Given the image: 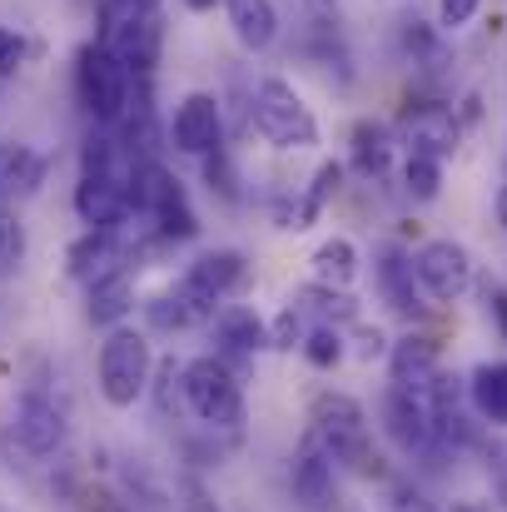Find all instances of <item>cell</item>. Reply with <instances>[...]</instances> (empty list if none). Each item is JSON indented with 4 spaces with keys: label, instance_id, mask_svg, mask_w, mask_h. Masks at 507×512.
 <instances>
[{
    "label": "cell",
    "instance_id": "277c9868",
    "mask_svg": "<svg viewBox=\"0 0 507 512\" xmlns=\"http://www.w3.org/2000/svg\"><path fill=\"white\" fill-rule=\"evenodd\" d=\"M130 209L150 214V224H155V234L165 244H184V239L199 234V214H194L179 174L169 170L165 160H140L135 189H130Z\"/></svg>",
    "mask_w": 507,
    "mask_h": 512
},
{
    "label": "cell",
    "instance_id": "e575fe53",
    "mask_svg": "<svg viewBox=\"0 0 507 512\" xmlns=\"http://www.w3.org/2000/svg\"><path fill=\"white\" fill-rule=\"evenodd\" d=\"M383 353H388V339L363 324V329H358V358H383Z\"/></svg>",
    "mask_w": 507,
    "mask_h": 512
},
{
    "label": "cell",
    "instance_id": "6da1fadb",
    "mask_svg": "<svg viewBox=\"0 0 507 512\" xmlns=\"http://www.w3.org/2000/svg\"><path fill=\"white\" fill-rule=\"evenodd\" d=\"M249 130L274 145V150H314L319 145V120L304 105V95L284 75H264L249 95Z\"/></svg>",
    "mask_w": 507,
    "mask_h": 512
},
{
    "label": "cell",
    "instance_id": "ab89813d",
    "mask_svg": "<svg viewBox=\"0 0 507 512\" xmlns=\"http://www.w3.org/2000/svg\"><path fill=\"white\" fill-rule=\"evenodd\" d=\"M498 493H503V503H507V463L498 468Z\"/></svg>",
    "mask_w": 507,
    "mask_h": 512
},
{
    "label": "cell",
    "instance_id": "4316f807",
    "mask_svg": "<svg viewBox=\"0 0 507 512\" xmlns=\"http://www.w3.org/2000/svg\"><path fill=\"white\" fill-rule=\"evenodd\" d=\"M20 264H25V224L10 204H0V279L20 274Z\"/></svg>",
    "mask_w": 507,
    "mask_h": 512
},
{
    "label": "cell",
    "instance_id": "7c38bea8",
    "mask_svg": "<svg viewBox=\"0 0 507 512\" xmlns=\"http://www.w3.org/2000/svg\"><path fill=\"white\" fill-rule=\"evenodd\" d=\"M289 483H294V498L309 512H324L334 503V453L329 443L309 428L299 453H294V468H289Z\"/></svg>",
    "mask_w": 507,
    "mask_h": 512
},
{
    "label": "cell",
    "instance_id": "603a6c76",
    "mask_svg": "<svg viewBox=\"0 0 507 512\" xmlns=\"http://www.w3.org/2000/svg\"><path fill=\"white\" fill-rule=\"evenodd\" d=\"M348 165L363 179H383L393 165V130L378 125V120H358L353 135H348Z\"/></svg>",
    "mask_w": 507,
    "mask_h": 512
},
{
    "label": "cell",
    "instance_id": "83f0119b",
    "mask_svg": "<svg viewBox=\"0 0 507 512\" xmlns=\"http://www.w3.org/2000/svg\"><path fill=\"white\" fill-rule=\"evenodd\" d=\"M204 160V184H209V194H219L224 204H239L244 194H239V170H234V160H229V150L219 145V150H209V155H199Z\"/></svg>",
    "mask_w": 507,
    "mask_h": 512
},
{
    "label": "cell",
    "instance_id": "4dcf8cb0",
    "mask_svg": "<svg viewBox=\"0 0 507 512\" xmlns=\"http://www.w3.org/2000/svg\"><path fill=\"white\" fill-rule=\"evenodd\" d=\"M304 299H309L319 314H329V319H353V314H358V304H353L348 289H324V284H314Z\"/></svg>",
    "mask_w": 507,
    "mask_h": 512
},
{
    "label": "cell",
    "instance_id": "8992f818",
    "mask_svg": "<svg viewBox=\"0 0 507 512\" xmlns=\"http://www.w3.org/2000/svg\"><path fill=\"white\" fill-rule=\"evenodd\" d=\"M150 373H155V353L140 329H115L100 343V393L110 408H135L150 388Z\"/></svg>",
    "mask_w": 507,
    "mask_h": 512
},
{
    "label": "cell",
    "instance_id": "e0dca14e",
    "mask_svg": "<svg viewBox=\"0 0 507 512\" xmlns=\"http://www.w3.org/2000/svg\"><path fill=\"white\" fill-rule=\"evenodd\" d=\"M115 269H130V249L120 244L115 229H85L75 244H70V274L90 289L95 279L115 274Z\"/></svg>",
    "mask_w": 507,
    "mask_h": 512
},
{
    "label": "cell",
    "instance_id": "d6986e66",
    "mask_svg": "<svg viewBox=\"0 0 507 512\" xmlns=\"http://www.w3.org/2000/svg\"><path fill=\"white\" fill-rule=\"evenodd\" d=\"M244 274H249V269H244V254H239V249H204V254L189 264L184 279H189L199 294H209V299L224 304V299L244 284Z\"/></svg>",
    "mask_w": 507,
    "mask_h": 512
},
{
    "label": "cell",
    "instance_id": "f1b7e54d",
    "mask_svg": "<svg viewBox=\"0 0 507 512\" xmlns=\"http://www.w3.org/2000/svg\"><path fill=\"white\" fill-rule=\"evenodd\" d=\"M403 189H408L413 199H438V189H443V160L408 155V165H403Z\"/></svg>",
    "mask_w": 507,
    "mask_h": 512
},
{
    "label": "cell",
    "instance_id": "2e32d148",
    "mask_svg": "<svg viewBox=\"0 0 507 512\" xmlns=\"http://www.w3.org/2000/svg\"><path fill=\"white\" fill-rule=\"evenodd\" d=\"M75 214L85 229H115L130 214V184L110 174H80L75 184Z\"/></svg>",
    "mask_w": 507,
    "mask_h": 512
},
{
    "label": "cell",
    "instance_id": "7a4b0ae2",
    "mask_svg": "<svg viewBox=\"0 0 507 512\" xmlns=\"http://www.w3.org/2000/svg\"><path fill=\"white\" fill-rule=\"evenodd\" d=\"M135 80L140 75H130L105 40H95V45H85L75 55V95H80L85 115L95 125H105V130H115L125 120V105L135 95Z\"/></svg>",
    "mask_w": 507,
    "mask_h": 512
},
{
    "label": "cell",
    "instance_id": "60d3db41",
    "mask_svg": "<svg viewBox=\"0 0 507 512\" xmlns=\"http://www.w3.org/2000/svg\"><path fill=\"white\" fill-rule=\"evenodd\" d=\"M453 512H483V508H478V503H458Z\"/></svg>",
    "mask_w": 507,
    "mask_h": 512
},
{
    "label": "cell",
    "instance_id": "8d00e7d4",
    "mask_svg": "<svg viewBox=\"0 0 507 512\" xmlns=\"http://www.w3.org/2000/svg\"><path fill=\"white\" fill-rule=\"evenodd\" d=\"M219 0H184V10H194V15H209Z\"/></svg>",
    "mask_w": 507,
    "mask_h": 512
},
{
    "label": "cell",
    "instance_id": "4fadbf2b",
    "mask_svg": "<svg viewBox=\"0 0 507 512\" xmlns=\"http://www.w3.org/2000/svg\"><path fill=\"white\" fill-rule=\"evenodd\" d=\"M383 428H388V438L403 453H433L438 448V428H433L428 403L413 398V393H403V388H388V398H383Z\"/></svg>",
    "mask_w": 507,
    "mask_h": 512
},
{
    "label": "cell",
    "instance_id": "9c48e42d",
    "mask_svg": "<svg viewBox=\"0 0 507 512\" xmlns=\"http://www.w3.org/2000/svg\"><path fill=\"white\" fill-rule=\"evenodd\" d=\"M169 140L179 155H209L224 145V105L219 95L209 90H189L179 105H174V120H169Z\"/></svg>",
    "mask_w": 507,
    "mask_h": 512
},
{
    "label": "cell",
    "instance_id": "ffe728a7",
    "mask_svg": "<svg viewBox=\"0 0 507 512\" xmlns=\"http://www.w3.org/2000/svg\"><path fill=\"white\" fill-rule=\"evenodd\" d=\"M224 5V15H229V30H234V40L244 45V50H269L274 40H279V10H274V0H219Z\"/></svg>",
    "mask_w": 507,
    "mask_h": 512
},
{
    "label": "cell",
    "instance_id": "44dd1931",
    "mask_svg": "<svg viewBox=\"0 0 507 512\" xmlns=\"http://www.w3.org/2000/svg\"><path fill=\"white\" fill-rule=\"evenodd\" d=\"M135 309V274L130 269H115L105 279H95L85 289V319L90 324H105V329H120V319Z\"/></svg>",
    "mask_w": 507,
    "mask_h": 512
},
{
    "label": "cell",
    "instance_id": "8fae6325",
    "mask_svg": "<svg viewBox=\"0 0 507 512\" xmlns=\"http://www.w3.org/2000/svg\"><path fill=\"white\" fill-rule=\"evenodd\" d=\"M65 433H70L65 408L45 388H25L20 403H15V438H20V448L35 453V458H50V453H60Z\"/></svg>",
    "mask_w": 507,
    "mask_h": 512
},
{
    "label": "cell",
    "instance_id": "52a82bcc",
    "mask_svg": "<svg viewBox=\"0 0 507 512\" xmlns=\"http://www.w3.org/2000/svg\"><path fill=\"white\" fill-rule=\"evenodd\" d=\"M398 135L408 145V155H428V160H448L463 145V120L453 105L443 100H413L398 120Z\"/></svg>",
    "mask_w": 507,
    "mask_h": 512
},
{
    "label": "cell",
    "instance_id": "cb8c5ba5",
    "mask_svg": "<svg viewBox=\"0 0 507 512\" xmlns=\"http://www.w3.org/2000/svg\"><path fill=\"white\" fill-rule=\"evenodd\" d=\"M309 264H314V284H324V289H353V279H358V249L343 234L324 239Z\"/></svg>",
    "mask_w": 507,
    "mask_h": 512
},
{
    "label": "cell",
    "instance_id": "5bb4252c",
    "mask_svg": "<svg viewBox=\"0 0 507 512\" xmlns=\"http://www.w3.org/2000/svg\"><path fill=\"white\" fill-rule=\"evenodd\" d=\"M214 343H219V358L229 368H244V363H254L259 348H269V324L254 309L229 304V309L214 314Z\"/></svg>",
    "mask_w": 507,
    "mask_h": 512
},
{
    "label": "cell",
    "instance_id": "f35d334b",
    "mask_svg": "<svg viewBox=\"0 0 507 512\" xmlns=\"http://www.w3.org/2000/svg\"><path fill=\"white\" fill-rule=\"evenodd\" d=\"M498 324H503V339H507V299H498Z\"/></svg>",
    "mask_w": 507,
    "mask_h": 512
},
{
    "label": "cell",
    "instance_id": "d6a6232c",
    "mask_svg": "<svg viewBox=\"0 0 507 512\" xmlns=\"http://www.w3.org/2000/svg\"><path fill=\"white\" fill-rule=\"evenodd\" d=\"M478 10L483 0H438V30H463Z\"/></svg>",
    "mask_w": 507,
    "mask_h": 512
},
{
    "label": "cell",
    "instance_id": "f546056e",
    "mask_svg": "<svg viewBox=\"0 0 507 512\" xmlns=\"http://www.w3.org/2000/svg\"><path fill=\"white\" fill-rule=\"evenodd\" d=\"M299 348H304V358H309L314 368H334L338 358H343V334H338V329H314Z\"/></svg>",
    "mask_w": 507,
    "mask_h": 512
},
{
    "label": "cell",
    "instance_id": "ac0fdd59",
    "mask_svg": "<svg viewBox=\"0 0 507 512\" xmlns=\"http://www.w3.org/2000/svg\"><path fill=\"white\" fill-rule=\"evenodd\" d=\"M50 160L20 140H0V204H15V199H30L40 184H45Z\"/></svg>",
    "mask_w": 507,
    "mask_h": 512
},
{
    "label": "cell",
    "instance_id": "1f68e13d",
    "mask_svg": "<svg viewBox=\"0 0 507 512\" xmlns=\"http://www.w3.org/2000/svg\"><path fill=\"white\" fill-rule=\"evenodd\" d=\"M299 343H304V314H299V304H289L269 324V348H299Z\"/></svg>",
    "mask_w": 507,
    "mask_h": 512
},
{
    "label": "cell",
    "instance_id": "d590c367",
    "mask_svg": "<svg viewBox=\"0 0 507 512\" xmlns=\"http://www.w3.org/2000/svg\"><path fill=\"white\" fill-rule=\"evenodd\" d=\"M184 512H219L214 503H209V493H204L194 478H184Z\"/></svg>",
    "mask_w": 507,
    "mask_h": 512
},
{
    "label": "cell",
    "instance_id": "9a60e30c",
    "mask_svg": "<svg viewBox=\"0 0 507 512\" xmlns=\"http://www.w3.org/2000/svg\"><path fill=\"white\" fill-rule=\"evenodd\" d=\"M388 378H393V388H403V393H413V398L428 403L433 383L443 378L433 339H413V334H408V339L393 343V348H388Z\"/></svg>",
    "mask_w": 507,
    "mask_h": 512
},
{
    "label": "cell",
    "instance_id": "484cf974",
    "mask_svg": "<svg viewBox=\"0 0 507 512\" xmlns=\"http://www.w3.org/2000/svg\"><path fill=\"white\" fill-rule=\"evenodd\" d=\"M338 184H343V165H338V160H324V165L314 170V179H309V189L299 194V204H294V229H314V224H319V214L329 209Z\"/></svg>",
    "mask_w": 507,
    "mask_h": 512
},
{
    "label": "cell",
    "instance_id": "3957f363",
    "mask_svg": "<svg viewBox=\"0 0 507 512\" xmlns=\"http://www.w3.org/2000/svg\"><path fill=\"white\" fill-rule=\"evenodd\" d=\"M179 398L214 433H234L244 423V393H239V378L224 358H189L179 368Z\"/></svg>",
    "mask_w": 507,
    "mask_h": 512
},
{
    "label": "cell",
    "instance_id": "d4e9b609",
    "mask_svg": "<svg viewBox=\"0 0 507 512\" xmlns=\"http://www.w3.org/2000/svg\"><path fill=\"white\" fill-rule=\"evenodd\" d=\"M468 393H473L478 418L493 423V428H503L507 423V363H478Z\"/></svg>",
    "mask_w": 507,
    "mask_h": 512
},
{
    "label": "cell",
    "instance_id": "5b68a950",
    "mask_svg": "<svg viewBox=\"0 0 507 512\" xmlns=\"http://www.w3.org/2000/svg\"><path fill=\"white\" fill-rule=\"evenodd\" d=\"M309 423H314V433L329 443L334 463H348V468H358V473H378V458H373V448H368V413H363L358 398H348V393H338V388H324V393L309 403Z\"/></svg>",
    "mask_w": 507,
    "mask_h": 512
},
{
    "label": "cell",
    "instance_id": "30bf717a",
    "mask_svg": "<svg viewBox=\"0 0 507 512\" xmlns=\"http://www.w3.org/2000/svg\"><path fill=\"white\" fill-rule=\"evenodd\" d=\"M100 40L120 55V65L130 75H155L160 50H165V20H160V10H135V15L115 20Z\"/></svg>",
    "mask_w": 507,
    "mask_h": 512
},
{
    "label": "cell",
    "instance_id": "836d02e7",
    "mask_svg": "<svg viewBox=\"0 0 507 512\" xmlns=\"http://www.w3.org/2000/svg\"><path fill=\"white\" fill-rule=\"evenodd\" d=\"M20 60H25V35L10 30V25H0V75H15Z\"/></svg>",
    "mask_w": 507,
    "mask_h": 512
},
{
    "label": "cell",
    "instance_id": "b9f144b4",
    "mask_svg": "<svg viewBox=\"0 0 507 512\" xmlns=\"http://www.w3.org/2000/svg\"><path fill=\"white\" fill-rule=\"evenodd\" d=\"M100 512H125V508H120V503H105V508H100Z\"/></svg>",
    "mask_w": 507,
    "mask_h": 512
},
{
    "label": "cell",
    "instance_id": "ba28073f",
    "mask_svg": "<svg viewBox=\"0 0 507 512\" xmlns=\"http://www.w3.org/2000/svg\"><path fill=\"white\" fill-rule=\"evenodd\" d=\"M413 274H418V284H423L433 299L453 304V299H463V294L473 289L478 264H473V254H468L458 239H428V244L413 254Z\"/></svg>",
    "mask_w": 507,
    "mask_h": 512
},
{
    "label": "cell",
    "instance_id": "7402d4cb",
    "mask_svg": "<svg viewBox=\"0 0 507 512\" xmlns=\"http://www.w3.org/2000/svg\"><path fill=\"white\" fill-rule=\"evenodd\" d=\"M378 289H383V299H388L403 319H418V314H423V299H418L423 284H418L408 254H398V249H383V254H378Z\"/></svg>",
    "mask_w": 507,
    "mask_h": 512
},
{
    "label": "cell",
    "instance_id": "74e56055",
    "mask_svg": "<svg viewBox=\"0 0 507 512\" xmlns=\"http://www.w3.org/2000/svg\"><path fill=\"white\" fill-rule=\"evenodd\" d=\"M498 224H507V184L498 189Z\"/></svg>",
    "mask_w": 507,
    "mask_h": 512
}]
</instances>
